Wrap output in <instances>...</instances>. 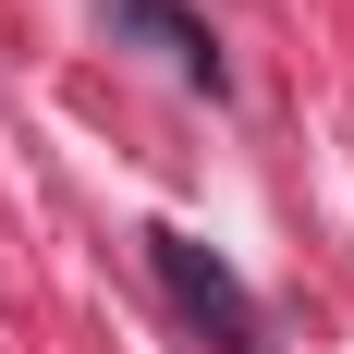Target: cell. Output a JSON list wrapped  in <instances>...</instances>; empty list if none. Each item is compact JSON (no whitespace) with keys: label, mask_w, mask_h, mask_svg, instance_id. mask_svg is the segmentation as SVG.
Returning a JSON list of instances; mask_svg holds the SVG:
<instances>
[{"label":"cell","mask_w":354,"mask_h":354,"mask_svg":"<svg viewBox=\"0 0 354 354\" xmlns=\"http://www.w3.org/2000/svg\"><path fill=\"white\" fill-rule=\"evenodd\" d=\"M147 257H159V281H171V306L196 330H208L220 354H269V318H257V293L232 281V269H220L208 245H196V232H147Z\"/></svg>","instance_id":"cell-1"}]
</instances>
